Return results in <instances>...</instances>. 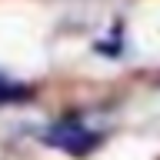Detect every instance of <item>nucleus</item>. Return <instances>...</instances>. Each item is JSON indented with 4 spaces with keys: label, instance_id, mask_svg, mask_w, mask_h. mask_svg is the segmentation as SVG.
<instances>
[{
    "label": "nucleus",
    "instance_id": "nucleus-1",
    "mask_svg": "<svg viewBox=\"0 0 160 160\" xmlns=\"http://www.w3.org/2000/svg\"><path fill=\"white\" fill-rule=\"evenodd\" d=\"M47 143L63 147L67 153H90V150L100 143V137L90 133L83 123H77V120H60L57 127L47 133Z\"/></svg>",
    "mask_w": 160,
    "mask_h": 160
},
{
    "label": "nucleus",
    "instance_id": "nucleus-2",
    "mask_svg": "<svg viewBox=\"0 0 160 160\" xmlns=\"http://www.w3.org/2000/svg\"><path fill=\"white\" fill-rule=\"evenodd\" d=\"M20 93H27V90H23V87H17V83H7V80L0 77V103H3V100L20 97Z\"/></svg>",
    "mask_w": 160,
    "mask_h": 160
}]
</instances>
